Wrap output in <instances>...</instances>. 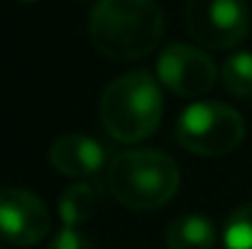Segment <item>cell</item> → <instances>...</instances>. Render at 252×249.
I'll return each instance as SVG.
<instances>
[{"label": "cell", "instance_id": "obj_6", "mask_svg": "<svg viewBox=\"0 0 252 249\" xmlns=\"http://www.w3.org/2000/svg\"><path fill=\"white\" fill-rule=\"evenodd\" d=\"M216 76L218 71L213 59L193 44H169L157 59L159 83L181 98H196L208 93L216 83Z\"/></svg>", "mask_w": 252, "mask_h": 249}, {"label": "cell", "instance_id": "obj_10", "mask_svg": "<svg viewBox=\"0 0 252 249\" xmlns=\"http://www.w3.org/2000/svg\"><path fill=\"white\" fill-rule=\"evenodd\" d=\"M98 205V191L93 183H74L59 198V218L66 227H79L93 215Z\"/></svg>", "mask_w": 252, "mask_h": 249}, {"label": "cell", "instance_id": "obj_13", "mask_svg": "<svg viewBox=\"0 0 252 249\" xmlns=\"http://www.w3.org/2000/svg\"><path fill=\"white\" fill-rule=\"evenodd\" d=\"M49 249H91V242H88V237L81 235L76 227H66V225H64V227L54 235Z\"/></svg>", "mask_w": 252, "mask_h": 249}, {"label": "cell", "instance_id": "obj_5", "mask_svg": "<svg viewBox=\"0 0 252 249\" xmlns=\"http://www.w3.org/2000/svg\"><path fill=\"white\" fill-rule=\"evenodd\" d=\"M186 25L201 47L233 49L248 37V5L245 0H189Z\"/></svg>", "mask_w": 252, "mask_h": 249}, {"label": "cell", "instance_id": "obj_14", "mask_svg": "<svg viewBox=\"0 0 252 249\" xmlns=\"http://www.w3.org/2000/svg\"><path fill=\"white\" fill-rule=\"evenodd\" d=\"M20 2H37V0H20Z\"/></svg>", "mask_w": 252, "mask_h": 249}, {"label": "cell", "instance_id": "obj_2", "mask_svg": "<svg viewBox=\"0 0 252 249\" xmlns=\"http://www.w3.org/2000/svg\"><path fill=\"white\" fill-rule=\"evenodd\" d=\"M162 93L147 71H130L110 83L100 98V120L105 132L123 142L147 139L162 122Z\"/></svg>", "mask_w": 252, "mask_h": 249}, {"label": "cell", "instance_id": "obj_11", "mask_svg": "<svg viewBox=\"0 0 252 249\" xmlns=\"http://www.w3.org/2000/svg\"><path fill=\"white\" fill-rule=\"evenodd\" d=\"M223 85L235 98H250L252 95V52L230 54L223 64Z\"/></svg>", "mask_w": 252, "mask_h": 249}, {"label": "cell", "instance_id": "obj_7", "mask_svg": "<svg viewBox=\"0 0 252 249\" xmlns=\"http://www.w3.org/2000/svg\"><path fill=\"white\" fill-rule=\"evenodd\" d=\"M52 230L42 198L25 188H0V237L15 247L39 245Z\"/></svg>", "mask_w": 252, "mask_h": 249}, {"label": "cell", "instance_id": "obj_3", "mask_svg": "<svg viewBox=\"0 0 252 249\" xmlns=\"http://www.w3.org/2000/svg\"><path fill=\"white\" fill-rule=\"evenodd\" d=\"M179 166L157 149H130L108 168V186L118 203L130 210H157L179 191Z\"/></svg>", "mask_w": 252, "mask_h": 249}, {"label": "cell", "instance_id": "obj_12", "mask_svg": "<svg viewBox=\"0 0 252 249\" xmlns=\"http://www.w3.org/2000/svg\"><path fill=\"white\" fill-rule=\"evenodd\" d=\"M225 249H252V203L235 208L223 227Z\"/></svg>", "mask_w": 252, "mask_h": 249}, {"label": "cell", "instance_id": "obj_1", "mask_svg": "<svg viewBox=\"0 0 252 249\" xmlns=\"http://www.w3.org/2000/svg\"><path fill=\"white\" fill-rule=\"evenodd\" d=\"M164 15L155 0H100L88 20L98 54L110 61H137L162 39Z\"/></svg>", "mask_w": 252, "mask_h": 249}, {"label": "cell", "instance_id": "obj_9", "mask_svg": "<svg viewBox=\"0 0 252 249\" xmlns=\"http://www.w3.org/2000/svg\"><path fill=\"white\" fill-rule=\"evenodd\" d=\"M164 240L169 249H213L218 232L206 215L184 213L169 222Z\"/></svg>", "mask_w": 252, "mask_h": 249}, {"label": "cell", "instance_id": "obj_4", "mask_svg": "<svg viewBox=\"0 0 252 249\" xmlns=\"http://www.w3.org/2000/svg\"><path fill=\"white\" fill-rule=\"evenodd\" d=\"M176 139L191 154L223 157L245 139V120L235 108L225 103H193L181 112L176 122Z\"/></svg>", "mask_w": 252, "mask_h": 249}, {"label": "cell", "instance_id": "obj_8", "mask_svg": "<svg viewBox=\"0 0 252 249\" xmlns=\"http://www.w3.org/2000/svg\"><path fill=\"white\" fill-rule=\"evenodd\" d=\"M49 162L52 166L71 178H86L100 171L105 164V149L100 142L93 137H86L79 132H69L54 139L49 149Z\"/></svg>", "mask_w": 252, "mask_h": 249}]
</instances>
